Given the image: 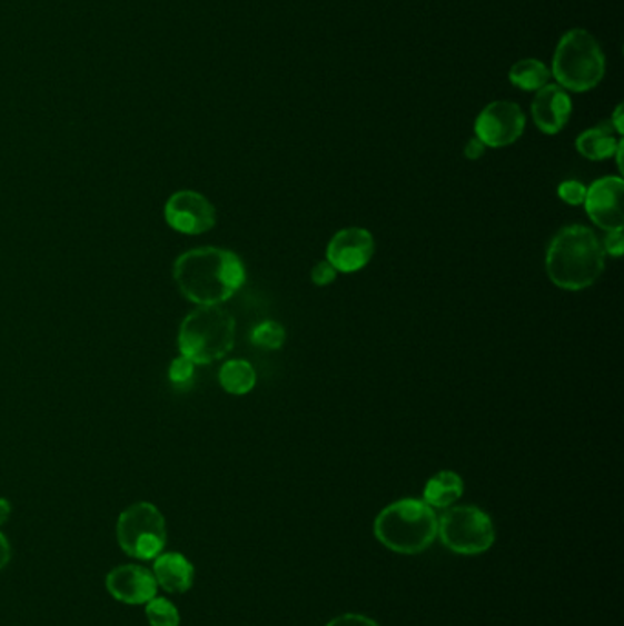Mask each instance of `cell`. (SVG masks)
Listing matches in <instances>:
<instances>
[{
	"label": "cell",
	"mask_w": 624,
	"mask_h": 626,
	"mask_svg": "<svg viewBox=\"0 0 624 626\" xmlns=\"http://www.w3.org/2000/svg\"><path fill=\"white\" fill-rule=\"evenodd\" d=\"M172 277L181 296L197 306H222L246 282V266L224 248L189 249L175 260Z\"/></svg>",
	"instance_id": "obj_1"
},
{
	"label": "cell",
	"mask_w": 624,
	"mask_h": 626,
	"mask_svg": "<svg viewBox=\"0 0 624 626\" xmlns=\"http://www.w3.org/2000/svg\"><path fill=\"white\" fill-rule=\"evenodd\" d=\"M606 254L594 229L572 223L558 229L546 251L547 279L566 291H583L597 282Z\"/></svg>",
	"instance_id": "obj_2"
},
{
	"label": "cell",
	"mask_w": 624,
	"mask_h": 626,
	"mask_svg": "<svg viewBox=\"0 0 624 626\" xmlns=\"http://www.w3.org/2000/svg\"><path fill=\"white\" fill-rule=\"evenodd\" d=\"M374 534L396 554L416 555L438 537V517L424 500L403 498L377 515Z\"/></svg>",
	"instance_id": "obj_3"
},
{
	"label": "cell",
	"mask_w": 624,
	"mask_h": 626,
	"mask_svg": "<svg viewBox=\"0 0 624 626\" xmlns=\"http://www.w3.org/2000/svg\"><path fill=\"white\" fill-rule=\"evenodd\" d=\"M237 321L224 306H197L178 330V350L195 365H211L231 352Z\"/></svg>",
	"instance_id": "obj_4"
},
{
	"label": "cell",
	"mask_w": 624,
	"mask_h": 626,
	"mask_svg": "<svg viewBox=\"0 0 624 626\" xmlns=\"http://www.w3.org/2000/svg\"><path fill=\"white\" fill-rule=\"evenodd\" d=\"M603 48L590 31L573 28L564 33L553 56L552 73L566 92H588L604 78Z\"/></svg>",
	"instance_id": "obj_5"
},
{
	"label": "cell",
	"mask_w": 624,
	"mask_h": 626,
	"mask_svg": "<svg viewBox=\"0 0 624 626\" xmlns=\"http://www.w3.org/2000/svg\"><path fill=\"white\" fill-rule=\"evenodd\" d=\"M116 535L121 549L132 559L155 560L166 548V517L155 504H132L119 515Z\"/></svg>",
	"instance_id": "obj_6"
},
{
	"label": "cell",
	"mask_w": 624,
	"mask_h": 626,
	"mask_svg": "<svg viewBox=\"0 0 624 626\" xmlns=\"http://www.w3.org/2000/svg\"><path fill=\"white\" fill-rule=\"evenodd\" d=\"M438 537L454 554H484L495 543V526L481 507H449L438 518Z\"/></svg>",
	"instance_id": "obj_7"
},
{
	"label": "cell",
	"mask_w": 624,
	"mask_h": 626,
	"mask_svg": "<svg viewBox=\"0 0 624 626\" xmlns=\"http://www.w3.org/2000/svg\"><path fill=\"white\" fill-rule=\"evenodd\" d=\"M526 130L524 110L513 101H493L475 121V136L491 149H504L521 140Z\"/></svg>",
	"instance_id": "obj_8"
},
{
	"label": "cell",
	"mask_w": 624,
	"mask_h": 626,
	"mask_svg": "<svg viewBox=\"0 0 624 626\" xmlns=\"http://www.w3.org/2000/svg\"><path fill=\"white\" fill-rule=\"evenodd\" d=\"M167 226L181 235H204L217 226V209L201 192L184 191L170 195L164 208Z\"/></svg>",
	"instance_id": "obj_9"
},
{
	"label": "cell",
	"mask_w": 624,
	"mask_h": 626,
	"mask_svg": "<svg viewBox=\"0 0 624 626\" xmlns=\"http://www.w3.org/2000/svg\"><path fill=\"white\" fill-rule=\"evenodd\" d=\"M376 255L374 235L365 228L340 229L326 246V260L337 269V274H357L370 265Z\"/></svg>",
	"instance_id": "obj_10"
},
{
	"label": "cell",
	"mask_w": 624,
	"mask_h": 626,
	"mask_svg": "<svg viewBox=\"0 0 624 626\" xmlns=\"http://www.w3.org/2000/svg\"><path fill=\"white\" fill-rule=\"evenodd\" d=\"M623 177H603L586 189L584 209L590 220L603 231L623 229Z\"/></svg>",
	"instance_id": "obj_11"
},
{
	"label": "cell",
	"mask_w": 624,
	"mask_h": 626,
	"mask_svg": "<svg viewBox=\"0 0 624 626\" xmlns=\"http://www.w3.org/2000/svg\"><path fill=\"white\" fill-rule=\"evenodd\" d=\"M107 590L113 599L125 605H147L158 596V583L150 569L138 565H123L107 575Z\"/></svg>",
	"instance_id": "obj_12"
},
{
	"label": "cell",
	"mask_w": 624,
	"mask_h": 626,
	"mask_svg": "<svg viewBox=\"0 0 624 626\" xmlns=\"http://www.w3.org/2000/svg\"><path fill=\"white\" fill-rule=\"evenodd\" d=\"M572 98L557 83H547L535 92L532 103L533 121L544 135H558L572 118Z\"/></svg>",
	"instance_id": "obj_13"
},
{
	"label": "cell",
	"mask_w": 624,
	"mask_h": 626,
	"mask_svg": "<svg viewBox=\"0 0 624 626\" xmlns=\"http://www.w3.org/2000/svg\"><path fill=\"white\" fill-rule=\"evenodd\" d=\"M152 574L158 586L169 594H186L195 583V566L191 560L176 552L158 555Z\"/></svg>",
	"instance_id": "obj_14"
},
{
	"label": "cell",
	"mask_w": 624,
	"mask_h": 626,
	"mask_svg": "<svg viewBox=\"0 0 624 626\" xmlns=\"http://www.w3.org/2000/svg\"><path fill=\"white\" fill-rule=\"evenodd\" d=\"M617 132L608 123H601L592 129L584 130L583 135L575 140V149L578 155L590 161H604L614 158L620 149L621 141L617 140Z\"/></svg>",
	"instance_id": "obj_15"
},
{
	"label": "cell",
	"mask_w": 624,
	"mask_h": 626,
	"mask_svg": "<svg viewBox=\"0 0 624 626\" xmlns=\"http://www.w3.org/2000/svg\"><path fill=\"white\" fill-rule=\"evenodd\" d=\"M464 480L458 473L439 471L433 478H428L424 489V503L433 509H445L458 503L464 495Z\"/></svg>",
	"instance_id": "obj_16"
},
{
	"label": "cell",
	"mask_w": 624,
	"mask_h": 626,
	"mask_svg": "<svg viewBox=\"0 0 624 626\" xmlns=\"http://www.w3.org/2000/svg\"><path fill=\"white\" fill-rule=\"evenodd\" d=\"M218 381L227 394L246 396L257 387V372L254 365L246 359H229L220 368Z\"/></svg>",
	"instance_id": "obj_17"
},
{
	"label": "cell",
	"mask_w": 624,
	"mask_h": 626,
	"mask_svg": "<svg viewBox=\"0 0 624 626\" xmlns=\"http://www.w3.org/2000/svg\"><path fill=\"white\" fill-rule=\"evenodd\" d=\"M552 79V70L538 59H522L509 70V81L524 92H538Z\"/></svg>",
	"instance_id": "obj_18"
},
{
	"label": "cell",
	"mask_w": 624,
	"mask_h": 626,
	"mask_svg": "<svg viewBox=\"0 0 624 626\" xmlns=\"http://www.w3.org/2000/svg\"><path fill=\"white\" fill-rule=\"evenodd\" d=\"M145 616L150 626H180V612L175 603L156 596L145 605Z\"/></svg>",
	"instance_id": "obj_19"
},
{
	"label": "cell",
	"mask_w": 624,
	"mask_h": 626,
	"mask_svg": "<svg viewBox=\"0 0 624 626\" xmlns=\"http://www.w3.org/2000/svg\"><path fill=\"white\" fill-rule=\"evenodd\" d=\"M251 342L264 350H279L286 342V330L277 321H264L251 331Z\"/></svg>",
	"instance_id": "obj_20"
},
{
	"label": "cell",
	"mask_w": 624,
	"mask_h": 626,
	"mask_svg": "<svg viewBox=\"0 0 624 626\" xmlns=\"http://www.w3.org/2000/svg\"><path fill=\"white\" fill-rule=\"evenodd\" d=\"M195 368L197 365L191 359L180 358L172 359L169 367V381L176 388L189 387L195 381Z\"/></svg>",
	"instance_id": "obj_21"
},
{
	"label": "cell",
	"mask_w": 624,
	"mask_h": 626,
	"mask_svg": "<svg viewBox=\"0 0 624 626\" xmlns=\"http://www.w3.org/2000/svg\"><path fill=\"white\" fill-rule=\"evenodd\" d=\"M586 189H588V187L584 186L583 181L566 180L557 187V195L564 203L577 208V206H583L584 203Z\"/></svg>",
	"instance_id": "obj_22"
},
{
	"label": "cell",
	"mask_w": 624,
	"mask_h": 626,
	"mask_svg": "<svg viewBox=\"0 0 624 626\" xmlns=\"http://www.w3.org/2000/svg\"><path fill=\"white\" fill-rule=\"evenodd\" d=\"M337 275V269L325 259L311 268L310 279L317 288H326L336 282Z\"/></svg>",
	"instance_id": "obj_23"
},
{
	"label": "cell",
	"mask_w": 624,
	"mask_h": 626,
	"mask_svg": "<svg viewBox=\"0 0 624 626\" xmlns=\"http://www.w3.org/2000/svg\"><path fill=\"white\" fill-rule=\"evenodd\" d=\"M601 244H603L604 254L610 255V257H615V259H620V257H623L624 254L623 229L608 231Z\"/></svg>",
	"instance_id": "obj_24"
},
{
	"label": "cell",
	"mask_w": 624,
	"mask_h": 626,
	"mask_svg": "<svg viewBox=\"0 0 624 626\" xmlns=\"http://www.w3.org/2000/svg\"><path fill=\"white\" fill-rule=\"evenodd\" d=\"M326 626H379L370 617L361 616V614H345V616L331 619Z\"/></svg>",
	"instance_id": "obj_25"
},
{
	"label": "cell",
	"mask_w": 624,
	"mask_h": 626,
	"mask_svg": "<svg viewBox=\"0 0 624 626\" xmlns=\"http://www.w3.org/2000/svg\"><path fill=\"white\" fill-rule=\"evenodd\" d=\"M485 149H487V147L475 136V138H471V140L467 141V146H465V158L471 161L481 160L482 156L485 155Z\"/></svg>",
	"instance_id": "obj_26"
},
{
	"label": "cell",
	"mask_w": 624,
	"mask_h": 626,
	"mask_svg": "<svg viewBox=\"0 0 624 626\" xmlns=\"http://www.w3.org/2000/svg\"><path fill=\"white\" fill-rule=\"evenodd\" d=\"M11 559V546L6 535L0 531V569H4Z\"/></svg>",
	"instance_id": "obj_27"
},
{
	"label": "cell",
	"mask_w": 624,
	"mask_h": 626,
	"mask_svg": "<svg viewBox=\"0 0 624 626\" xmlns=\"http://www.w3.org/2000/svg\"><path fill=\"white\" fill-rule=\"evenodd\" d=\"M610 125L614 127L617 135L623 136V105H620V107L615 109L614 116H612V120H610Z\"/></svg>",
	"instance_id": "obj_28"
},
{
	"label": "cell",
	"mask_w": 624,
	"mask_h": 626,
	"mask_svg": "<svg viewBox=\"0 0 624 626\" xmlns=\"http://www.w3.org/2000/svg\"><path fill=\"white\" fill-rule=\"evenodd\" d=\"M11 517V504L6 498H0V526H4Z\"/></svg>",
	"instance_id": "obj_29"
}]
</instances>
